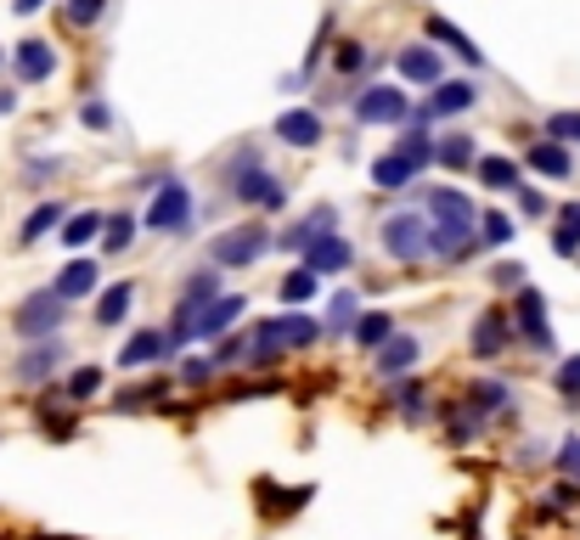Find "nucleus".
Here are the masks:
<instances>
[{
    "label": "nucleus",
    "instance_id": "nucleus-1",
    "mask_svg": "<svg viewBox=\"0 0 580 540\" xmlns=\"http://www.w3.org/2000/svg\"><path fill=\"white\" fill-rule=\"evenodd\" d=\"M429 226H434V259H446V264L462 259L479 242V209L457 187L429 192Z\"/></svg>",
    "mask_w": 580,
    "mask_h": 540
},
{
    "label": "nucleus",
    "instance_id": "nucleus-2",
    "mask_svg": "<svg viewBox=\"0 0 580 540\" xmlns=\"http://www.w3.org/2000/svg\"><path fill=\"white\" fill-rule=\"evenodd\" d=\"M226 187H231L237 203H254V209H282L288 203V187L260 163V152H248V147L226 163Z\"/></svg>",
    "mask_w": 580,
    "mask_h": 540
},
{
    "label": "nucleus",
    "instance_id": "nucleus-3",
    "mask_svg": "<svg viewBox=\"0 0 580 540\" xmlns=\"http://www.w3.org/2000/svg\"><path fill=\"white\" fill-rule=\"evenodd\" d=\"M378 237H383V253L400 259V264H423V259L434 253V226H429V214H411V209L389 214Z\"/></svg>",
    "mask_w": 580,
    "mask_h": 540
},
{
    "label": "nucleus",
    "instance_id": "nucleus-4",
    "mask_svg": "<svg viewBox=\"0 0 580 540\" xmlns=\"http://www.w3.org/2000/svg\"><path fill=\"white\" fill-rule=\"evenodd\" d=\"M192 214H198L192 192L181 187V180H163V187L152 192V203H147V214H141V226L158 231V237H181V231H192Z\"/></svg>",
    "mask_w": 580,
    "mask_h": 540
},
{
    "label": "nucleus",
    "instance_id": "nucleus-5",
    "mask_svg": "<svg viewBox=\"0 0 580 540\" xmlns=\"http://www.w3.org/2000/svg\"><path fill=\"white\" fill-rule=\"evenodd\" d=\"M266 253H271V231L266 226H231V231H220L209 242L214 270H248V264L266 259Z\"/></svg>",
    "mask_w": 580,
    "mask_h": 540
},
{
    "label": "nucleus",
    "instance_id": "nucleus-6",
    "mask_svg": "<svg viewBox=\"0 0 580 540\" xmlns=\"http://www.w3.org/2000/svg\"><path fill=\"white\" fill-rule=\"evenodd\" d=\"M62 321H68V299H57V288H40V293H29V299L18 304L12 332L29 338V343H40V338H57Z\"/></svg>",
    "mask_w": 580,
    "mask_h": 540
},
{
    "label": "nucleus",
    "instance_id": "nucleus-7",
    "mask_svg": "<svg viewBox=\"0 0 580 540\" xmlns=\"http://www.w3.org/2000/svg\"><path fill=\"white\" fill-rule=\"evenodd\" d=\"M356 119L361 124H406L411 119V102L400 84H367L356 97Z\"/></svg>",
    "mask_w": 580,
    "mask_h": 540
},
{
    "label": "nucleus",
    "instance_id": "nucleus-8",
    "mask_svg": "<svg viewBox=\"0 0 580 540\" xmlns=\"http://www.w3.org/2000/svg\"><path fill=\"white\" fill-rule=\"evenodd\" d=\"M62 360H68V343H62V338H40V343H29V349L18 354L12 378H18V383H51V378L62 372Z\"/></svg>",
    "mask_w": 580,
    "mask_h": 540
},
{
    "label": "nucleus",
    "instance_id": "nucleus-9",
    "mask_svg": "<svg viewBox=\"0 0 580 540\" xmlns=\"http://www.w3.org/2000/svg\"><path fill=\"white\" fill-rule=\"evenodd\" d=\"M513 327L530 349H552V327H547V299L541 288H519L513 293Z\"/></svg>",
    "mask_w": 580,
    "mask_h": 540
},
{
    "label": "nucleus",
    "instance_id": "nucleus-10",
    "mask_svg": "<svg viewBox=\"0 0 580 540\" xmlns=\"http://www.w3.org/2000/svg\"><path fill=\"white\" fill-rule=\"evenodd\" d=\"M350 259H356V248H350L339 231H327V237H316V242L304 248V270H316V277H344Z\"/></svg>",
    "mask_w": 580,
    "mask_h": 540
},
{
    "label": "nucleus",
    "instance_id": "nucleus-11",
    "mask_svg": "<svg viewBox=\"0 0 580 540\" xmlns=\"http://www.w3.org/2000/svg\"><path fill=\"white\" fill-rule=\"evenodd\" d=\"M176 343H170V332H130L124 338V349H119V367H130V372H141V367H158L163 354H170Z\"/></svg>",
    "mask_w": 580,
    "mask_h": 540
},
{
    "label": "nucleus",
    "instance_id": "nucleus-12",
    "mask_svg": "<svg viewBox=\"0 0 580 540\" xmlns=\"http://www.w3.org/2000/svg\"><path fill=\"white\" fill-rule=\"evenodd\" d=\"M394 68H400L406 84H440V79H446V62H440L434 46H406V51L394 57Z\"/></svg>",
    "mask_w": 580,
    "mask_h": 540
},
{
    "label": "nucleus",
    "instance_id": "nucleus-13",
    "mask_svg": "<svg viewBox=\"0 0 580 540\" xmlns=\"http://www.w3.org/2000/svg\"><path fill=\"white\" fill-rule=\"evenodd\" d=\"M57 299H68V304H79V299H97V259H68L62 270H57Z\"/></svg>",
    "mask_w": 580,
    "mask_h": 540
},
{
    "label": "nucleus",
    "instance_id": "nucleus-14",
    "mask_svg": "<svg viewBox=\"0 0 580 540\" xmlns=\"http://www.w3.org/2000/svg\"><path fill=\"white\" fill-rule=\"evenodd\" d=\"M418 354H423V343H418V338H411V332H394V338L378 349L372 367H378V378H406L411 367H418Z\"/></svg>",
    "mask_w": 580,
    "mask_h": 540
},
{
    "label": "nucleus",
    "instance_id": "nucleus-15",
    "mask_svg": "<svg viewBox=\"0 0 580 540\" xmlns=\"http://www.w3.org/2000/svg\"><path fill=\"white\" fill-rule=\"evenodd\" d=\"M479 102V84L473 79H440L434 84V102H429V119H457Z\"/></svg>",
    "mask_w": 580,
    "mask_h": 540
},
{
    "label": "nucleus",
    "instance_id": "nucleus-16",
    "mask_svg": "<svg viewBox=\"0 0 580 540\" xmlns=\"http://www.w3.org/2000/svg\"><path fill=\"white\" fill-rule=\"evenodd\" d=\"M508 343H513V321H508V310H490V316L473 321V354H479V360H496Z\"/></svg>",
    "mask_w": 580,
    "mask_h": 540
},
{
    "label": "nucleus",
    "instance_id": "nucleus-17",
    "mask_svg": "<svg viewBox=\"0 0 580 540\" xmlns=\"http://www.w3.org/2000/svg\"><path fill=\"white\" fill-rule=\"evenodd\" d=\"M12 68H18V79H23V84L51 79V73H57V51H51V40H23V46L12 51Z\"/></svg>",
    "mask_w": 580,
    "mask_h": 540
},
{
    "label": "nucleus",
    "instance_id": "nucleus-18",
    "mask_svg": "<svg viewBox=\"0 0 580 540\" xmlns=\"http://www.w3.org/2000/svg\"><path fill=\"white\" fill-rule=\"evenodd\" d=\"M321 136H327V124H321V113H310V108H293V113L277 119V141H282V147H299V152H304V147H316Z\"/></svg>",
    "mask_w": 580,
    "mask_h": 540
},
{
    "label": "nucleus",
    "instance_id": "nucleus-19",
    "mask_svg": "<svg viewBox=\"0 0 580 540\" xmlns=\"http://www.w3.org/2000/svg\"><path fill=\"white\" fill-rule=\"evenodd\" d=\"M524 163H530L536 174H547V180H569V174H574V158H569V147H563V141H552V136H541V141L524 152Z\"/></svg>",
    "mask_w": 580,
    "mask_h": 540
},
{
    "label": "nucleus",
    "instance_id": "nucleus-20",
    "mask_svg": "<svg viewBox=\"0 0 580 540\" xmlns=\"http://www.w3.org/2000/svg\"><path fill=\"white\" fill-rule=\"evenodd\" d=\"M266 327H271V338H277L282 349H310V343L321 338V321H316V316H299V310H293V316H277V321H266Z\"/></svg>",
    "mask_w": 580,
    "mask_h": 540
},
{
    "label": "nucleus",
    "instance_id": "nucleus-21",
    "mask_svg": "<svg viewBox=\"0 0 580 540\" xmlns=\"http://www.w3.org/2000/svg\"><path fill=\"white\" fill-rule=\"evenodd\" d=\"M130 304H136V282H113V288H102V293H97V327H124Z\"/></svg>",
    "mask_w": 580,
    "mask_h": 540
},
{
    "label": "nucleus",
    "instance_id": "nucleus-22",
    "mask_svg": "<svg viewBox=\"0 0 580 540\" xmlns=\"http://www.w3.org/2000/svg\"><path fill=\"white\" fill-rule=\"evenodd\" d=\"M242 310H248V299H242V293H220V299L198 316V338H220V332H226Z\"/></svg>",
    "mask_w": 580,
    "mask_h": 540
},
{
    "label": "nucleus",
    "instance_id": "nucleus-23",
    "mask_svg": "<svg viewBox=\"0 0 580 540\" xmlns=\"http://www.w3.org/2000/svg\"><path fill=\"white\" fill-rule=\"evenodd\" d=\"M423 34H429V40H440V46H451V51H457L468 68H484V51H479V46L462 34V29H451L446 18H429V23H423Z\"/></svg>",
    "mask_w": 580,
    "mask_h": 540
},
{
    "label": "nucleus",
    "instance_id": "nucleus-24",
    "mask_svg": "<svg viewBox=\"0 0 580 540\" xmlns=\"http://www.w3.org/2000/svg\"><path fill=\"white\" fill-rule=\"evenodd\" d=\"M468 406H473L479 417H496V411H508V406H513V389H508V383H496V378H479V383L468 389Z\"/></svg>",
    "mask_w": 580,
    "mask_h": 540
},
{
    "label": "nucleus",
    "instance_id": "nucleus-25",
    "mask_svg": "<svg viewBox=\"0 0 580 540\" xmlns=\"http://www.w3.org/2000/svg\"><path fill=\"white\" fill-rule=\"evenodd\" d=\"M434 163H446L451 174H457V169H473V163H479L473 136H440V141H434Z\"/></svg>",
    "mask_w": 580,
    "mask_h": 540
},
{
    "label": "nucleus",
    "instance_id": "nucleus-26",
    "mask_svg": "<svg viewBox=\"0 0 580 540\" xmlns=\"http://www.w3.org/2000/svg\"><path fill=\"white\" fill-rule=\"evenodd\" d=\"M473 169H479V180H484L490 192H519V187H524V180H519V163H513V158H479Z\"/></svg>",
    "mask_w": 580,
    "mask_h": 540
},
{
    "label": "nucleus",
    "instance_id": "nucleus-27",
    "mask_svg": "<svg viewBox=\"0 0 580 540\" xmlns=\"http://www.w3.org/2000/svg\"><path fill=\"white\" fill-rule=\"evenodd\" d=\"M394 152H400V158H406L411 169L423 174V169L434 163V136H429V124H411V130L400 136V147H394Z\"/></svg>",
    "mask_w": 580,
    "mask_h": 540
},
{
    "label": "nucleus",
    "instance_id": "nucleus-28",
    "mask_svg": "<svg viewBox=\"0 0 580 540\" xmlns=\"http://www.w3.org/2000/svg\"><path fill=\"white\" fill-rule=\"evenodd\" d=\"M372 180L383 192H400V187H411V180H418V169H411L400 152H383V158H372Z\"/></svg>",
    "mask_w": 580,
    "mask_h": 540
},
{
    "label": "nucleus",
    "instance_id": "nucleus-29",
    "mask_svg": "<svg viewBox=\"0 0 580 540\" xmlns=\"http://www.w3.org/2000/svg\"><path fill=\"white\" fill-rule=\"evenodd\" d=\"M102 231H108V214H97V209L62 220V242H68V248H86V242H97Z\"/></svg>",
    "mask_w": 580,
    "mask_h": 540
},
{
    "label": "nucleus",
    "instance_id": "nucleus-30",
    "mask_svg": "<svg viewBox=\"0 0 580 540\" xmlns=\"http://www.w3.org/2000/svg\"><path fill=\"white\" fill-rule=\"evenodd\" d=\"M389 338H394V316H389V310H367V316L356 321V343H361V349L378 354Z\"/></svg>",
    "mask_w": 580,
    "mask_h": 540
},
{
    "label": "nucleus",
    "instance_id": "nucleus-31",
    "mask_svg": "<svg viewBox=\"0 0 580 540\" xmlns=\"http://www.w3.org/2000/svg\"><path fill=\"white\" fill-rule=\"evenodd\" d=\"M220 299V270H198V277L181 288V299L176 304H187V310H209Z\"/></svg>",
    "mask_w": 580,
    "mask_h": 540
},
{
    "label": "nucleus",
    "instance_id": "nucleus-32",
    "mask_svg": "<svg viewBox=\"0 0 580 540\" xmlns=\"http://www.w3.org/2000/svg\"><path fill=\"white\" fill-rule=\"evenodd\" d=\"M552 248H558L563 259H574V253H580V203H563V209H558V231H552Z\"/></svg>",
    "mask_w": 580,
    "mask_h": 540
},
{
    "label": "nucleus",
    "instance_id": "nucleus-33",
    "mask_svg": "<svg viewBox=\"0 0 580 540\" xmlns=\"http://www.w3.org/2000/svg\"><path fill=\"white\" fill-rule=\"evenodd\" d=\"M356 310H361V299H356V293H333V304H327L321 327H327V332H356V321H361Z\"/></svg>",
    "mask_w": 580,
    "mask_h": 540
},
{
    "label": "nucleus",
    "instance_id": "nucleus-34",
    "mask_svg": "<svg viewBox=\"0 0 580 540\" xmlns=\"http://www.w3.org/2000/svg\"><path fill=\"white\" fill-rule=\"evenodd\" d=\"M62 220H68V209H62V203H40V209H34V214L23 220L18 242H40V237H46L51 226H62Z\"/></svg>",
    "mask_w": 580,
    "mask_h": 540
},
{
    "label": "nucleus",
    "instance_id": "nucleus-35",
    "mask_svg": "<svg viewBox=\"0 0 580 540\" xmlns=\"http://www.w3.org/2000/svg\"><path fill=\"white\" fill-rule=\"evenodd\" d=\"M316 288H321V277H316V270H293V277H282V288H277V299L282 304H304V299H316Z\"/></svg>",
    "mask_w": 580,
    "mask_h": 540
},
{
    "label": "nucleus",
    "instance_id": "nucleus-36",
    "mask_svg": "<svg viewBox=\"0 0 580 540\" xmlns=\"http://www.w3.org/2000/svg\"><path fill=\"white\" fill-rule=\"evenodd\" d=\"M513 214H502V209H490V214H479V242H490V248H502V242H513Z\"/></svg>",
    "mask_w": 580,
    "mask_h": 540
},
{
    "label": "nucleus",
    "instance_id": "nucleus-37",
    "mask_svg": "<svg viewBox=\"0 0 580 540\" xmlns=\"http://www.w3.org/2000/svg\"><path fill=\"white\" fill-rule=\"evenodd\" d=\"M136 237V214H108V231H102V248L108 253H124Z\"/></svg>",
    "mask_w": 580,
    "mask_h": 540
},
{
    "label": "nucleus",
    "instance_id": "nucleus-38",
    "mask_svg": "<svg viewBox=\"0 0 580 540\" xmlns=\"http://www.w3.org/2000/svg\"><path fill=\"white\" fill-rule=\"evenodd\" d=\"M102 18H108V0H68V23L73 29H91Z\"/></svg>",
    "mask_w": 580,
    "mask_h": 540
},
{
    "label": "nucleus",
    "instance_id": "nucleus-39",
    "mask_svg": "<svg viewBox=\"0 0 580 540\" xmlns=\"http://www.w3.org/2000/svg\"><path fill=\"white\" fill-rule=\"evenodd\" d=\"M394 406H400L406 422H423V383H400L394 389Z\"/></svg>",
    "mask_w": 580,
    "mask_h": 540
},
{
    "label": "nucleus",
    "instance_id": "nucleus-40",
    "mask_svg": "<svg viewBox=\"0 0 580 540\" xmlns=\"http://www.w3.org/2000/svg\"><path fill=\"white\" fill-rule=\"evenodd\" d=\"M547 136L563 141V147H580V113H552L547 119Z\"/></svg>",
    "mask_w": 580,
    "mask_h": 540
},
{
    "label": "nucleus",
    "instance_id": "nucleus-41",
    "mask_svg": "<svg viewBox=\"0 0 580 540\" xmlns=\"http://www.w3.org/2000/svg\"><path fill=\"white\" fill-rule=\"evenodd\" d=\"M552 383H558V394H563V400H580V354H569V360H563V367L552 372Z\"/></svg>",
    "mask_w": 580,
    "mask_h": 540
},
{
    "label": "nucleus",
    "instance_id": "nucleus-42",
    "mask_svg": "<svg viewBox=\"0 0 580 540\" xmlns=\"http://www.w3.org/2000/svg\"><path fill=\"white\" fill-rule=\"evenodd\" d=\"M97 389H102V372H97V367H79V372L68 378V400H91Z\"/></svg>",
    "mask_w": 580,
    "mask_h": 540
},
{
    "label": "nucleus",
    "instance_id": "nucleus-43",
    "mask_svg": "<svg viewBox=\"0 0 580 540\" xmlns=\"http://www.w3.org/2000/svg\"><path fill=\"white\" fill-rule=\"evenodd\" d=\"M490 282H496V288H508V293L530 288V282H524V264H519V259H502V264L490 270Z\"/></svg>",
    "mask_w": 580,
    "mask_h": 540
},
{
    "label": "nucleus",
    "instance_id": "nucleus-44",
    "mask_svg": "<svg viewBox=\"0 0 580 540\" xmlns=\"http://www.w3.org/2000/svg\"><path fill=\"white\" fill-rule=\"evenodd\" d=\"M558 473L580 484V433H569V439L558 444Z\"/></svg>",
    "mask_w": 580,
    "mask_h": 540
},
{
    "label": "nucleus",
    "instance_id": "nucleus-45",
    "mask_svg": "<svg viewBox=\"0 0 580 540\" xmlns=\"http://www.w3.org/2000/svg\"><path fill=\"white\" fill-rule=\"evenodd\" d=\"M214 372H220V367H214V354H192L187 367H181V378H187V383H209Z\"/></svg>",
    "mask_w": 580,
    "mask_h": 540
},
{
    "label": "nucleus",
    "instance_id": "nucleus-46",
    "mask_svg": "<svg viewBox=\"0 0 580 540\" xmlns=\"http://www.w3.org/2000/svg\"><path fill=\"white\" fill-rule=\"evenodd\" d=\"M79 124H86V130H113L108 102H86V108H79Z\"/></svg>",
    "mask_w": 580,
    "mask_h": 540
},
{
    "label": "nucleus",
    "instance_id": "nucleus-47",
    "mask_svg": "<svg viewBox=\"0 0 580 540\" xmlns=\"http://www.w3.org/2000/svg\"><path fill=\"white\" fill-rule=\"evenodd\" d=\"M141 400H147V406H152V400H163V383H147V389H124V394H119V406H130V411H136Z\"/></svg>",
    "mask_w": 580,
    "mask_h": 540
},
{
    "label": "nucleus",
    "instance_id": "nucleus-48",
    "mask_svg": "<svg viewBox=\"0 0 580 540\" xmlns=\"http://www.w3.org/2000/svg\"><path fill=\"white\" fill-rule=\"evenodd\" d=\"M547 496H552V507H580V484H574V479H563V484H552Z\"/></svg>",
    "mask_w": 580,
    "mask_h": 540
},
{
    "label": "nucleus",
    "instance_id": "nucleus-49",
    "mask_svg": "<svg viewBox=\"0 0 580 540\" xmlns=\"http://www.w3.org/2000/svg\"><path fill=\"white\" fill-rule=\"evenodd\" d=\"M519 209H524V214H547V198L530 192V187H519Z\"/></svg>",
    "mask_w": 580,
    "mask_h": 540
},
{
    "label": "nucleus",
    "instance_id": "nucleus-50",
    "mask_svg": "<svg viewBox=\"0 0 580 540\" xmlns=\"http://www.w3.org/2000/svg\"><path fill=\"white\" fill-rule=\"evenodd\" d=\"M361 62H367V51H361V46H344V51H339V68H344V73H356Z\"/></svg>",
    "mask_w": 580,
    "mask_h": 540
},
{
    "label": "nucleus",
    "instance_id": "nucleus-51",
    "mask_svg": "<svg viewBox=\"0 0 580 540\" xmlns=\"http://www.w3.org/2000/svg\"><path fill=\"white\" fill-rule=\"evenodd\" d=\"M40 7H46V0H12V12H18V18H34Z\"/></svg>",
    "mask_w": 580,
    "mask_h": 540
},
{
    "label": "nucleus",
    "instance_id": "nucleus-52",
    "mask_svg": "<svg viewBox=\"0 0 580 540\" xmlns=\"http://www.w3.org/2000/svg\"><path fill=\"white\" fill-rule=\"evenodd\" d=\"M0 113H18V90H0Z\"/></svg>",
    "mask_w": 580,
    "mask_h": 540
},
{
    "label": "nucleus",
    "instance_id": "nucleus-53",
    "mask_svg": "<svg viewBox=\"0 0 580 540\" xmlns=\"http://www.w3.org/2000/svg\"><path fill=\"white\" fill-rule=\"evenodd\" d=\"M0 62H7V51H0Z\"/></svg>",
    "mask_w": 580,
    "mask_h": 540
}]
</instances>
